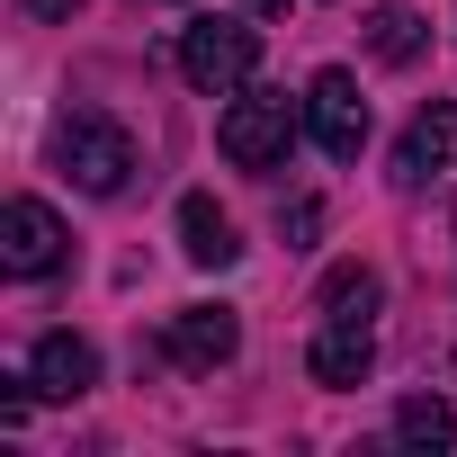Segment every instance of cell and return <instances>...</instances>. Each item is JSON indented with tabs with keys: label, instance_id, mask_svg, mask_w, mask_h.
Listing matches in <instances>:
<instances>
[{
	"label": "cell",
	"instance_id": "5",
	"mask_svg": "<svg viewBox=\"0 0 457 457\" xmlns=\"http://www.w3.org/2000/svg\"><path fill=\"white\" fill-rule=\"evenodd\" d=\"M305 126H314V144L332 153V162H359V144H368V99H359V72H314V90H305Z\"/></svg>",
	"mask_w": 457,
	"mask_h": 457
},
{
	"label": "cell",
	"instance_id": "7",
	"mask_svg": "<svg viewBox=\"0 0 457 457\" xmlns=\"http://www.w3.org/2000/svg\"><path fill=\"white\" fill-rule=\"evenodd\" d=\"M305 368H314V386H368V368H377V332H368V314H323Z\"/></svg>",
	"mask_w": 457,
	"mask_h": 457
},
{
	"label": "cell",
	"instance_id": "15",
	"mask_svg": "<svg viewBox=\"0 0 457 457\" xmlns=\"http://www.w3.org/2000/svg\"><path fill=\"white\" fill-rule=\"evenodd\" d=\"M243 10H261V19H278V10H296V0H243Z\"/></svg>",
	"mask_w": 457,
	"mask_h": 457
},
{
	"label": "cell",
	"instance_id": "12",
	"mask_svg": "<svg viewBox=\"0 0 457 457\" xmlns=\"http://www.w3.org/2000/svg\"><path fill=\"white\" fill-rule=\"evenodd\" d=\"M395 439H403V448H448V439H457V412H448L439 395H403V403H395Z\"/></svg>",
	"mask_w": 457,
	"mask_h": 457
},
{
	"label": "cell",
	"instance_id": "10",
	"mask_svg": "<svg viewBox=\"0 0 457 457\" xmlns=\"http://www.w3.org/2000/svg\"><path fill=\"white\" fill-rule=\"evenodd\" d=\"M179 252L197 270H234L243 261V234H234V215H224L215 197H179Z\"/></svg>",
	"mask_w": 457,
	"mask_h": 457
},
{
	"label": "cell",
	"instance_id": "6",
	"mask_svg": "<svg viewBox=\"0 0 457 457\" xmlns=\"http://www.w3.org/2000/svg\"><path fill=\"white\" fill-rule=\"evenodd\" d=\"M162 350H170V368L215 377L224 359L243 350V314H234V305H179V314H170V332H162Z\"/></svg>",
	"mask_w": 457,
	"mask_h": 457
},
{
	"label": "cell",
	"instance_id": "13",
	"mask_svg": "<svg viewBox=\"0 0 457 457\" xmlns=\"http://www.w3.org/2000/svg\"><path fill=\"white\" fill-rule=\"evenodd\" d=\"M377 305V270H332L323 278V314H368Z\"/></svg>",
	"mask_w": 457,
	"mask_h": 457
},
{
	"label": "cell",
	"instance_id": "2",
	"mask_svg": "<svg viewBox=\"0 0 457 457\" xmlns=\"http://www.w3.org/2000/svg\"><path fill=\"white\" fill-rule=\"evenodd\" d=\"M179 72H188L197 99H234L261 72V28H243V19H188L179 28Z\"/></svg>",
	"mask_w": 457,
	"mask_h": 457
},
{
	"label": "cell",
	"instance_id": "9",
	"mask_svg": "<svg viewBox=\"0 0 457 457\" xmlns=\"http://www.w3.org/2000/svg\"><path fill=\"white\" fill-rule=\"evenodd\" d=\"M28 377H37L46 403H81V395L99 386V350H90L81 332H46V341L28 350Z\"/></svg>",
	"mask_w": 457,
	"mask_h": 457
},
{
	"label": "cell",
	"instance_id": "8",
	"mask_svg": "<svg viewBox=\"0 0 457 457\" xmlns=\"http://www.w3.org/2000/svg\"><path fill=\"white\" fill-rule=\"evenodd\" d=\"M439 170H457V108H448V99H430V108L403 126V144H395V188H421V179H439Z\"/></svg>",
	"mask_w": 457,
	"mask_h": 457
},
{
	"label": "cell",
	"instance_id": "14",
	"mask_svg": "<svg viewBox=\"0 0 457 457\" xmlns=\"http://www.w3.org/2000/svg\"><path fill=\"white\" fill-rule=\"evenodd\" d=\"M72 10H81V0H28V19H46V28H63Z\"/></svg>",
	"mask_w": 457,
	"mask_h": 457
},
{
	"label": "cell",
	"instance_id": "4",
	"mask_svg": "<svg viewBox=\"0 0 457 457\" xmlns=\"http://www.w3.org/2000/svg\"><path fill=\"white\" fill-rule=\"evenodd\" d=\"M63 252H72V234H63V215L46 197H10L0 206V270L10 278H54Z\"/></svg>",
	"mask_w": 457,
	"mask_h": 457
},
{
	"label": "cell",
	"instance_id": "11",
	"mask_svg": "<svg viewBox=\"0 0 457 457\" xmlns=\"http://www.w3.org/2000/svg\"><path fill=\"white\" fill-rule=\"evenodd\" d=\"M368 54H377V63H412V54H421V10L377 0V10H368Z\"/></svg>",
	"mask_w": 457,
	"mask_h": 457
},
{
	"label": "cell",
	"instance_id": "3",
	"mask_svg": "<svg viewBox=\"0 0 457 457\" xmlns=\"http://www.w3.org/2000/svg\"><path fill=\"white\" fill-rule=\"evenodd\" d=\"M54 162L72 170V188H90V197H117L126 188V170H135V135L117 126V117H63V135H54Z\"/></svg>",
	"mask_w": 457,
	"mask_h": 457
},
{
	"label": "cell",
	"instance_id": "1",
	"mask_svg": "<svg viewBox=\"0 0 457 457\" xmlns=\"http://www.w3.org/2000/svg\"><path fill=\"white\" fill-rule=\"evenodd\" d=\"M296 99L287 90H234V108L215 117V153L234 162V170H278L287 144H296Z\"/></svg>",
	"mask_w": 457,
	"mask_h": 457
}]
</instances>
